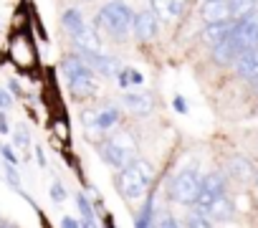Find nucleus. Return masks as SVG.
<instances>
[{
  "mask_svg": "<svg viewBox=\"0 0 258 228\" xmlns=\"http://www.w3.org/2000/svg\"><path fill=\"white\" fill-rule=\"evenodd\" d=\"M157 31H160V18H157L152 11H140V13H135V28H132V33H135L137 41H142V43L155 41Z\"/></svg>",
  "mask_w": 258,
  "mask_h": 228,
  "instance_id": "8",
  "label": "nucleus"
},
{
  "mask_svg": "<svg viewBox=\"0 0 258 228\" xmlns=\"http://www.w3.org/2000/svg\"><path fill=\"white\" fill-rule=\"evenodd\" d=\"M200 16H203L205 26H218V23L233 21V18H230V6H228V0H205Z\"/></svg>",
  "mask_w": 258,
  "mask_h": 228,
  "instance_id": "9",
  "label": "nucleus"
},
{
  "mask_svg": "<svg viewBox=\"0 0 258 228\" xmlns=\"http://www.w3.org/2000/svg\"><path fill=\"white\" fill-rule=\"evenodd\" d=\"M230 38L240 48V53L258 48V11H253L243 21H235V28H233V36Z\"/></svg>",
  "mask_w": 258,
  "mask_h": 228,
  "instance_id": "5",
  "label": "nucleus"
},
{
  "mask_svg": "<svg viewBox=\"0 0 258 228\" xmlns=\"http://www.w3.org/2000/svg\"><path fill=\"white\" fill-rule=\"evenodd\" d=\"M13 142H16V147H21V150L28 147V142H31V140H28V132H26V130H18V132L13 135Z\"/></svg>",
  "mask_w": 258,
  "mask_h": 228,
  "instance_id": "25",
  "label": "nucleus"
},
{
  "mask_svg": "<svg viewBox=\"0 0 258 228\" xmlns=\"http://www.w3.org/2000/svg\"><path fill=\"white\" fill-rule=\"evenodd\" d=\"M0 155H3V160H6L8 165H16V162H18V155L13 152L11 145H0Z\"/></svg>",
  "mask_w": 258,
  "mask_h": 228,
  "instance_id": "23",
  "label": "nucleus"
},
{
  "mask_svg": "<svg viewBox=\"0 0 258 228\" xmlns=\"http://www.w3.org/2000/svg\"><path fill=\"white\" fill-rule=\"evenodd\" d=\"M121 106L135 114V117H147L155 109V99L150 91H124L121 94Z\"/></svg>",
  "mask_w": 258,
  "mask_h": 228,
  "instance_id": "7",
  "label": "nucleus"
},
{
  "mask_svg": "<svg viewBox=\"0 0 258 228\" xmlns=\"http://www.w3.org/2000/svg\"><path fill=\"white\" fill-rule=\"evenodd\" d=\"M61 26L69 31V36H71V38H76V36L86 28V21H84V16H81L79 11H74V8H71V11H66V13L61 16Z\"/></svg>",
  "mask_w": 258,
  "mask_h": 228,
  "instance_id": "18",
  "label": "nucleus"
},
{
  "mask_svg": "<svg viewBox=\"0 0 258 228\" xmlns=\"http://www.w3.org/2000/svg\"><path fill=\"white\" fill-rule=\"evenodd\" d=\"M155 228H180V225H177V220H175L170 213H162V218H160V223H157Z\"/></svg>",
  "mask_w": 258,
  "mask_h": 228,
  "instance_id": "26",
  "label": "nucleus"
},
{
  "mask_svg": "<svg viewBox=\"0 0 258 228\" xmlns=\"http://www.w3.org/2000/svg\"><path fill=\"white\" fill-rule=\"evenodd\" d=\"M255 89H258V84H255Z\"/></svg>",
  "mask_w": 258,
  "mask_h": 228,
  "instance_id": "37",
  "label": "nucleus"
},
{
  "mask_svg": "<svg viewBox=\"0 0 258 228\" xmlns=\"http://www.w3.org/2000/svg\"><path fill=\"white\" fill-rule=\"evenodd\" d=\"M152 180H155V167H152L147 160L135 157L124 170H119L116 188L121 190V195H124L126 200H137V198H142V195L150 190Z\"/></svg>",
  "mask_w": 258,
  "mask_h": 228,
  "instance_id": "1",
  "label": "nucleus"
},
{
  "mask_svg": "<svg viewBox=\"0 0 258 228\" xmlns=\"http://www.w3.org/2000/svg\"><path fill=\"white\" fill-rule=\"evenodd\" d=\"M116 81H119V86H121V89L132 86V79H129V69H121V71L116 74Z\"/></svg>",
  "mask_w": 258,
  "mask_h": 228,
  "instance_id": "27",
  "label": "nucleus"
},
{
  "mask_svg": "<svg viewBox=\"0 0 258 228\" xmlns=\"http://www.w3.org/2000/svg\"><path fill=\"white\" fill-rule=\"evenodd\" d=\"M99 23L104 26V31L114 41H126L132 28H135V13L126 3H121V0H109V3L101 6V11H99Z\"/></svg>",
  "mask_w": 258,
  "mask_h": 228,
  "instance_id": "2",
  "label": "nucleus"
},
{
  "mask_svg": "<svg viewBox=\"0 0 258 228\" xmlns=\"http://www.w3.org/2000/svg\"><path fill=\"white\" fill-rule=\"evenodd\" d=\"M36 160H38V165H46V157H43V152H41V150H38V157H36Z\"/></svg>",
  "mask_w": 258,
  "mask_h": 228,
  "instance_id": "35",
  "label": "nucleus"
},
{
  "mask_svg": "<svg viewBox=\"0 0 258 228\" xmlns=\"http://www.w3.org/2000/svg\"><path fill=\"white\" fill-rule=\"evenodd\" d=\"M61 228H81V225H79L74 218H63V220H61Z\"/></svg>",
  "mask_w": 258,
  "mask_h": 228,
  "instance_id": "32",
  "label": "nucleus"
},
{
  "mask_svg": "<svg viewBox=\"0 0 258 228\" xmlns=\"http://www.w3.org/2000/svg\"><path fill=\"white\" fill-rule=\"evenodd\" d=\"M0 228H18V225H11V223H8V225H0Z\"/></svg>",
  "mask_w": 258,
  "mask_h": 228,
  "instance_id": "36",
  "label": "nucleus"
},
{
  "mask_svg": "<svg viewBox=\"0 0 258 228\" xmlns=\"http://www.w3.org/2000/svg\"><path fill=\"white\" fill-rule=\"evenodd\" d=\"M238 56H240V48L233 43V38H228V41L213 46V61L220 64V66H230V64H235Z\"/></svg>",
  "mask_w": 258,
  "mask_h": 228,
  "instance_id": "14",
  "label": "nucleus"
},
{
  "mask_svg": "<svg viewBox=\"0 0 258 228\" xmlns=\"http://www.w3.org/2000/svg\"><path fill=\"white\" fill-rule=\"evenodd\" d=\"M233 28H235V21H228V23H218V26H208L203 31V38L210 43V46H218L223 41H228L233 36Z\"/></svg>",
  "mask_w": 258,
  "mask_h": 228,
  "instance_id": "16",
  "label": "nucleus"
},
{
  "mask_svg": "<svg viewBox=\"0 0 258 228\" xmlns=\"http://www.w3.org/2000/svg\"><path fill=\"white\" fill-rule=\"evenodd\" d=\"M228 173H230L235 180L248 183V180H253L255 167H253V165H250V160H245L243 155H233V157L228 160Z\"/></svg>",
  "mask_w": 258,
  "mask_h": 228,
  "instance_id": "15",
  "label": "nucleus"
},
{
  "mask_svg": "<svg viewBox=\"0 0 258 228\" xmlns=\"http://www.w3.org/2000/svg\"><path fill=\"white\" fill-rule=\"evenodd\" d=\"M66 84H69V91H71L76 99H89V96H94V94H96V89H99V84H96L94 74H84V76L66 79Z\"/></svg>",
  "mask_w": 258,
  "mask_h": 228,
  "instance_id": "12",
  "label": "nucleus"
},
{
  "mask_svg": "<svg viewBox=\"0 0 258 228\" xmlns=\"http://www.w3.org/2000/svg\"><path fill=\"white\" fill-rule=\"evenodd\" d=\"M172 104H175V109H177L180 114H185V111H187V101H185L182 96H175V101H172Z\"/></svg>",
  "mask_w": 258,
  "mask_h": 228,
  "instance_id": "30",
  "label": "nucleus"
},
{
  "mask_svg": "<svg viewBox=\"0 0 258 228\" xmlns=\"http://www.w3.org/2000/svg\"><path fill=\"white\" fill-rule=\"evenodd\" d=\"M129 79H132V84H142V81H145V76H142L137 69H129Z\"/></svg>",
  "mask_w": 258,
  "mask_h": 228,
  "instance_id": "31",
  "label": "nucleus"
},
{
  "mask_svg": "<svg viewBox=\"0 0 258 228\" xmlns=\"http://www.w3.org/2000/svg\"><path fill=\"white\" fill-rule=\"evenodd\" d=\"M79 225H81V228H99V225H96L94 220H81Z\"/></svg>",
  "mask_w": 258,
  "mask_h": 228,
  "instance_id": "34",
  "label": "nucleus"
},
{
  "mask_svg": "<svg viewBox=\"0 0 258 228\" xmlns=\"http://www.w3.org/2000/svg\"><path fill=\"white\" fill-rule=\"evenodd\" d=\"M200 195V175L195 170H180L170 180V198L180 205H195Z\"/></svg>",
  "mask_w": 258,
  "mask_h": 228,
  "instance_id": "4",
  "label": "nucleus"
},
{
  "mask_svg": "<svg viewBox=\"0 0 258 228\" xmlns=\"http://www.w3.org/2000/svg\"><path fill=\"white\" fill-rule=\"evenodd\" d=\"M84 125L96 130V111H94V109H86V111H84Z\"/></svg>",
  "mask_w": 258,
  "mask_h": 228,
  "instance_id": "28",
  "label": "nucleus"
},
{
  "mask_svg": "<svg viewBox=\"0 0 258 228\" xmlns=\"http://www.w3.org/2000/svg\"><path fill=\"white\" fill-rule=\"evenodd\" d=\"M0 135H8V122H6V114H0Z\"/></svg>",
  "mask_w": 258,
  "mask_h": 228,
  "instance_id": "33",
  "label": "nucleus"
},
{
  "mask_svg": "<svg viewBox=\"0 0 258 228\" xmlns=\"http://www.w3.org/2000/svg\"><path fill=\"white\" fill-rule=\"evenodd\" d=\"M235 74H238L243 81H250L253 86L258 84V48L245 51V53L238 56V61H235Z\"/></svg>",
  "mask_w": 258,
  "mask_h": 228,
  "instance_id": "11",
  "label": "nucleus"
},
{
  "mask_svg": "<svg viewBox=\"0 0 258 228\" xmlns=\"http://www.w3.org/2000/svg\"><path fill=\"white\" fill-rule=\"evenodd\" d=\"M187 228H213V220L195 210L192 215H187Z\"/></svg>",
  "mask_w": 258,
  "mask_h": 228,
  "instance_id": "22",
  "label": "nucleus"
},
{
  "mask_svg": "<svg viewBox=\"0 0 258 228\" xmlns=\"http://www.w3.org/2000/svg\"><path fill=\"white\" fill-rule=\"evenodd\" d=\"M230 6V18L233 21H243L245 16H250L258 6V0H228Z\"/></svg>",
  "mask_w": 258,
  "mask_h": 228,
  "instance_id": "19",
  "label": "nucleus"
},
{
  "mask_svg": "<svg viewBox=\"0 0 258 228\" xmlns=\"http://www.w3.org/2000/svg\"><path fill=\"white\" fill-rule=\"evenodd\" d=\"M89 69L91 74H101V76H116L121 69H119V61L114 56H106V53H91V51H79L76 53Z\"/></svg>",
  "mask_w": 258,
  "mask_h": 228,
  "instance_id": "6",
  "label": "nucleus"
},
{
  "mask_svg": "<svg viewBox=\"0 0 258 228\" xmlns=\"http://www.w3.org/2000/svg\"><path fill=\"white\" fill-rule=\"evenodd\" d=\"M200 193H208L210 198L225 195V178L220 173H208L205 178H200Z\"/></svg>",
  "mask_w": 258,
  "mask_h": 228,
  "instance_id": "17",
  "label": "nucleus"
},
{
  "mask_svg": "<svg viewBox=\"0 0 258 228\" xmlns=\"http://www.w3.org/2000/svg\"><path fill=\"white\" fill-rule=\"evenodd\" d=\"M11 104H13L11 94H6L3 89H0V109H11Z\"/></svg>",
  "mask_w": 258,
  "mask_h": 228,
  "instance_id": "29",
  "label": "nucleus"
},
{
  "mask_svg": "<svg viewBox=\"0 0 258 228\" xmlns=\"http://www.w3.org/2000/svg\"><path fill=\"white\" fill-rule=\"evenodd\" d=\"M99 155H101V160L109 167L124 170L129 162L135 160V155H137V142L132 140L129 132H116V135H111L109 140H104L99 145Z\"/></svg>",
  "mask_w": 258,
  "mask_h": 228,
  "instance_id": "3",
  "label": "nucleus"
},
{
  "mask_svg": "<svg viewBox=\"0 0 258 228\" xmlns=\"http://www.w3.org/2000/svg\"><path fill=\"white\" fill-rule=\"evenodd\" d=\"M203 215L210 218V220H218V223L230 220V218H233V203H230V198H228V195H218V198L205 208Z\"/></svg>",
  "mask_w": 258,
  "mask_h": 228,
  "instance_id": "13",
  "label": "nucleus"
},
{
  "mask_svg": "<svg viewBox=\"0 0 258 228\" xmlns=\"http://www.w3.org/2000/svg\"><path fill=\"white\" fill-rule=\"evenodd\" d=\"M63 198H66L63 185H61V183H53V185H51V200H53V203H61Z\"/></svg>",
  "mask_w": 258,
  "mask_h": 228,
  "instance_id": "24",
  "label": "nucleus"
},
{
  "mask_svg": "<svg viewBox=\"0 0 258 228\" xmlns=\"http://www.w3.org/2000/svg\"><path fill=\"white\" fill-rule=\"evenodd\" d=\"M76 208H79V213H81V220H94V205L89 203V198H86L84 193L76 195Z\"/></svg>",
  "mask_w": 258,
  "mask_h": 228,
  "instance_id": "21",
  "label": "nucleus"
},
{
  "mask_svg": "<svg viewBox=\"0 0 258 228\" xmlns=\"http://www.w3.org/2000/svg\"><path fill=\"white\" fill-rule=\"evenodd\" d=\"M116 122H119V111H116L114 106L96 111V130H109V127H114Z\"/></svg>",
  "mask_w": 258,
  "mask_h": 228,
  "instance_id": "20",
  "label": "nucleus"
},
{
  "mask_svg": "<svg viewBox=\"0 0 258 228\" xmlns=\"http://www.w3.org/2000/svg\"><path fill=\"white\" fill-rule=\"evenodd\" d=\"M150 3H152V13L157 18H162V21H177V18H182V13H185L190 0H150Z\"/></svg>",
  "mask_w": 258,
  "mask_h": 228,
  "instance_id": "10",
  "label": "nucleus"
}]
</instances>
